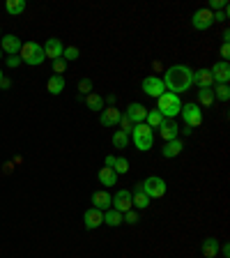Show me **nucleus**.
<instances>
[{
  "instance_id": "nucleus-37",
  "label": "nucleus",
  "mask_w": 230,
  "mask_h": 258,
  "mask_svg": "<svg viewBox=\"0 0 230 258\" xmlns=\"http://www.w3.org/2000/svg\"><path fill=\"white\" fill-rule=\"evenodd\" d=\"M51 62H53V72H55V74H60V76H62V72L67 70V62H64L62 58H58V60H51Z\"/></svg>"
},
{
  "instance_id": "nucleus-32",
  "label": "nucleus",
  "mask_w": 230,
  "mask_h": 258,
  "mask_svg": "<svg viewBox=\"0 0 230 258\" xmlns=\"http://www.w3.org/2000/svg\"><path fill=\"white\" fill-rule=\"evenodd\" d=\"M115 173H127L129 171V161L124 157H115V166H113Z\"/></svg>"
},
{
  "instance_id": "nucleus-34",
  "label": "nucleus",
  "mask_w": 230,
  "mask_h": 258,
  "mask_svg": "<svg viewBox=\"0 0 230 258\" xmlns=\"http://www.w3.org/2000/svg\"><path fill=\"white\" fill-rule=\"evenodd\" d=\"M118 124H120V132H124V134H131V129H134V122H131L127 115H122Z\"/></svg>"
},
{
  "instance_id": "nucleus-36",
  "label": "nucleus",
  "mask_w": 230,
  "mask_h": 258,
  "mask_svg": "<svg viewBox=\"0 0 230 258\" xmlns=\"http://www.w3.org/2000/svg\"><path fill=\"white\" fill-rule=\"evenodd\" d=\"M225 7H228V5H225V0H209L207 10L209 12H221V10H225Z\"/></svg>"
},
{
  "instance_id": "nucleus-6",
  "label": "nucleus",
  "mask_w": 230,
  "mask_h": 258,
  "mask_svg": "<svg viewBox=\"0 0 230 258\" xmlns=\"http://www.w3.org/2000/svg\"><path fill=\"white\" fill-rule=\"evenodd\" d=\"M180 115H182L184 127L193 129V127H200V124H203V111H200L198 104H182Z\"/></svg>"
},
{
  "instance_id": "nucleus-5",
  "label": "nucleus",
  "mask_w": 230,
  "mask_h": 258,
  "mask_svg": "<svg viewBox=\"0 0 230 258\" xmlns=\"http://www.w3.org/2000/svg\"><path fill=\"white\" fill-rule=\"evenodd\" d=\"M140 189L147 194V199H161L164 194H166V182H164V177H157V175H150L145 177L143 182H140Z\"/></svg>"
},
{
  "instance_id": "nucleus-42",
  "label": "nucleus",
  "mask_w": 230,
  "mask_h": 258,
  "mask_svg": "<svg viewBox=\"0 0 230 258\" xmlns=\"http://www.w3.org/2000/svg\"><path fill=\"white\" fill-rule=\"evenodd\" d=\"M221 39H223V42H228V39H230V32L223 30V32H221Z\"/></svg>"
},
{
  "instance_id": "nucleus-40",
  "label": "nucleus",
  "mask_w": 230,
  "mask_h": 258,
  "mask_svg": "<svg viewBox=\"0 0 230 258\" xmlns=\"http://www.w3.org/2000/svg\"><path fill=\"white\" fill-rule=\"evenodd\" d=\"M12 83H10V79H5V76H3V79H0V88H3V90H7V88H10Z\"/></svg>"
},
{
  "instance_id": "nucleus-19",
  "label": "nucleus",
  "mask_w": 230,
  "mask_h": 258,
  "mask_svg": "<svg viewBox=\"0 0 230 258\" xmlns=\"http://www.w3.org/2000/svg\"><path fill=\"white\" fill-rule=\"evenodd\" d=\"M193 83L198 88H212L214 86V79H212V74H209V70H198V72H193Z\"/></svg>"
},
{
  "instance_id": "nucleus-14",
  "label": "nucleus",
  "mask_w": 230,
  "mask_h": 258,
  "mask_svg": "<svg viewBox=\"0 0 230 258\" xmlns=\"http://www.w3.org/2000/svg\"><path fill=\"white\" fill-rule=\"evenodd\" d=\"M124 115H127L129 120L134 124H138V122H145V115H147V108L143 106V104H138V102H131L127 106V111H124Z\"/></svg>"
},
{
  "instance_id": "nucleus-11",
  "label": "nucleus",
  "mask_w": 230,
  "mask_h": 258,
  "mask_svg": "<svg viewBox=\"0 0 230 258\" xmlns=\"http://www.w3.org/2000/svg\"><path fill=\"white\" fill-rule=\"evenodd\" d=\"M83 224H86L88 231H95V228H99V226L104 224V212L97 208H90L86 210V215H83Z\"/></svg>"
},
{
  "instance_id": "nucleus-8",
  "label": "nucleus",
  "mask_w": 230,
  "mask_h": 258,
  "mask_svg": "<svg viewBox=\"0 0 230 258\" xmlns=\"http://www.w3.org/2000/svg\"><path fill=\"white\" fill-rule=\"evenodd\" d=\"M191 23H193V28H196V30H207V28L214 26V14H212L207 7H203V10H198L196 14H193Z\"/></svg>"
},
{
  "instance_id": "nucleus-26",
  "label": "nucleus",
  "mask_w": 230,
  "mask_h": 258,
  "mask_svg": "<svg viewBox=\"0 0 230 258\" xmlns=\"http://www.w3.org/2000/svg\"><path fill=\"white\" fill-rule=\"evenodd\" d=\"M104 224L111 226V228L124 224V221H122V212H118V210H106V212H104Z\"/></svg>"
},
{
  "instance_id": "nucleus-33",
  "label": "nucleus",
  "mask_w": 230,
  "mask_h": 258,
  "mask_svg": "<svg viewBox=\"0 0 230 258\" xmlns=\"http://www.w3.org/2000/svg\"><path fill=\"white\" fill-rule=\"evenodd\" d=\"M79 92H81L83 97L90 95V92H92V81H90V79H81V81H79Z\"/></svg>"
},
{
  "instance_id": "nucleus-39",
  "label": "nucleus",
  "mask_w": 230,
  "mask_h": 258,
  "mask_svg": "<svg viewBox=\"0 0 230 258\" xmlns=\"http://www.w3.org/2000/svg\"><path fill=\"white\" fill-rule=\"evenodd\" d=\"M7 64L14 70V67H19V64H21V58H19V55H7Z\"/></svg>"
},
{
  "instance_id": "nucleus-27",
  "label": "nucleus",
  "mask_w": 230,
  "mask_h": 258,
  "mask_svg": "<svg viewBox=\"0 0 230 258\" xmlns=\"http://www.w3.org/2000/svg\"><path fill=\"white\" fill-rule=\"evenodd\" d=\"M5 12L10 16L23 14V12H26V0H7V3H5Z\"/></svg>"
},
{
  "instance_id": "nucleus-20",
  "label": "nucleus",
  "mask_w": 230,
  "mask_h": 258,
  "mask_svg": "<svg viewBox=\"0 0 230 258\" xmlns=\"http://www.w3.org/2000/svg\"><path fill=\"white\" fill-rule=\"evenodd\" d=\"M131 203H134V208H138V210L150 208V199H147V194L140 189V184H136V189L131 191Z\"/></svg>"
},
{
  "instance_id": "nucleus-31",
  "label": "nucleus",
  "mask_w": 230,
  "mask_h": 258,
  "mask_svg": "<svg viewBox=\"0 0 230 258\" xmlns=\"http://www.w3.org/2000/svg\"><path fill=\"white\" fill-rule=\"evenodd\" d=\"M79 55H81V51L76 46H64L62 48V60L64 62H74V60H79Z\"/></svg>"
},
{
  "instance_id": "nucleus-4",
  "label": "nucleus",
  "mask_w": 230,
  "mask_h": 258,
  "mask_svg": "<svg viewBox=\"0 0 230 258\" xmlns=\"http://www.w3.org/2000/svg\"><path fill=\"white\" fill-rule=\"evenodd\" d=\"M131 139H134V145L140 152H147L152 148V143H155V134H152V129L145 122L134 124V129H131Z\"/></svg>"
},
{
  "instance_id": "nucleus-15",
  "label": "nucleus",
  "mask_w": 230,
  "mask_h": 258,
  "mask_svg": "<svg viewBox=\"0 0 230 258\" xmlns=\"http://www.w3.org/2000/svg\"><path fill=\"white\" fill-rule=\"evenodd\" d=\"M111 201H113L111 194H108L106 189H99V191L92 194L90 203H92V208H97V210H102V212H106V210L111 208Z\"/></svg>"
},
{
  "instance_id": "nucleus-24",
  "label": "nucleus",
  "mask_w": 230,
  "mask_h": 258,
  "mask_svg": "<svg viewBox=\"0 0 230 258\" xmlns=\"http://www.w3.org/2000/svg\"><path fill=\"white\" fill-rule=\"evenodd\" d=\"M115 180H118V173L113 171V168L104 166L102 171H99V182H102L104 187H113V184H115Z\"/></svg>"
},
{
  "instance_id": "nucleus-1",
  "label": "nucleus",
  "mask_w": 230,
  "mask_h": 258,
  "mask_svg": "<svg viewBox=\"0 0 230 258\" xmlns=\"http://www.w3.org/2000/svg\"><path fill=\"white\" fill-rule=\"evenodd\" d=\"M164 86L166 90H171L173 95H182L189 88L193 86V72L189 70L187 64H173L171 70H166V76H164Z\"/></svg>"
},
{
  "instance_id": "nucleus-17",
  "label": "nucleus",
  "mask_w": 230,
  "mask_h": 258,
  "mask_svg": "<svg viewBox=\"0 0 230 258\" xmlns=\"http://www.w3.org/2000/svg\"><path fill=\"white\" fill-rule=\"evenodd\" d=\"M159 132H161V139L166 141H173V139H180V127H177L173 120H164V124L159 127Z\"/></svg>"
},
{
  "instance_id": "nucleus-35",
  "label": "nucleus",
  "mask_w": 230,
  "mask_h": 258,
  "mask_svg": "<svg viewBox=\"0 0 230 258\" xmlns=\"http://www.w3.org/2000/svg\"><path fill=\"white\" fill-rule=\"evenodd\" d=\"M122 221H127V224H138V212H134V210H127V212H124L122 215Z\"/></svg>"
},
{
  "instance_id": "nucleus-44",
  "label": "nucleus",
  "mask_w": 230,
  "mask_h": 258,
  "mask_svg": "<svg viewBox=\"0 0 230 258\" xmlns=\"http://www.w3.org/2000/svg\"><path fill=\"white\" fill-rule=\"evenodd\" d=\"M0 58H3V51H0Z\"/></svg>"
},
{
  "instance_id": "nucleus-28",
  "label": "nucleus",
  "mask_w": 230,
  "mask_h": 258,
  "mask_svg": "<svg viewBox=\"0 0 230 258\" xmlns=\"http://www.w3.org/2000/svg\"><path fill=\"white\" fill-rule=\"evenodd\" d=\"M198 104L200 106H212V104H214V92H212V88H200L198 90Z\"/></svg>"
},
{
  "instance_id": "nucleus-29",
  "label": "nucleus",
  "mask_w": 230,
  "mask_h": 258,
  "mask_svg": "<svg viewBox=\"0 0 230 258\" xmlns=\"http://www.w3.org/2000/svg\"><path fill=\"white\" fill-rule=\"evenodd\" d=\"M113 148H118V150H124V148H127L129 145V134H124V132H115V134H113Z\"/></svg>"
},
{
  "instance_id": "nucleus-41",
  "label": "nucleus",
  "mask_w": 230,
  "mask_h": 258,
  "mask_svg": "<svg viewBox=\"0 0 230 258\" xmlns=\"http://www.w3.org/2000/svg\"><path fill=\"white\" fill-rule=\"evenodd\" d=\"M106 166H108V168L115 166V157H113V155H108V157H106Z\"/></svg>"
},
{
  "instance_id": "nucleus-23",
  "label": "nucleus",
  "mask_w": 230,
  "mask_h": 258,
  "mask_svg": "<svg viewBox=\"0 0 230 258\" xmlns=\"http://www.w3.org/2000/svg\"><path fill=\"white\" fill-rule=\"evenodd\" d=\"M83 102H86V106L90 108V111H99V113H102L104 106H106V104H104V97L95 95V92H90V95L83 97Z\"/></svg>"
},
{
  "instance_id": "nucleus-10",
  "label": "nucleus",
  "mask_w": 230,
  "mask_h": 258,
  "mask_svg": "<svg viewBox=\"0 0 230 258\" xmlns=\"http://www.w3.org/2000/svg\"><path fill=\"white\" fill-rule=\"evenodd\" d=\"M21 46H23V42H21V37H16V35H5V37H0V51L7 55H19Z\"/></svg>"
},
{
  "instance_id": "nucleus-22",
  "label": "nucleus",
  "mask_w": 230,
  "mask_h": 258,
  "mask_svg": "<svg viewBox=\"0 0 230 258\" xmlns=\"http://www.w3.org/2000/svg\"><path fill=\"white\" fill-rule=\"evenodd\" d=\"M46 90L51 92V95H60V92L64 90V76L53 74V76H51V79L46 81Z\"/></svg>"
},
{
  "instance_id": "nucleus-18",
  "label": "nucleus",
  "mask_w": 230,
  "mask_h": 258,
  "mask_svg": "<svg viewBox=\"0 0 230 258\" xmlns=\"http://www.w3.org/2000/svg\"><path fill=\"white\" fill-rule=\"evenodd\" d=\"M182 150H184V143H182V141H180V139H173V141H168V143L161 148V157L173 159V157H177Z\"/></svg>"
},
{
  "instance_id": "nucleus-21",
  "label": "nucleus",
  "mask_w": 230,
  "mask_h": 258,
  "mask_svg": "<svg viewBox=\"0 0 230 258\" xmlns=\"http://www.w3.org/2000/svg\"><path fill=\"white\" fill-rule=\"evenodd\" d=\"M219 240L216 237H207V240H203V256L205 258H216L219 256Z\"/></svg>"
},
{
  "instance_id": "nucleus-2",
  "label": "nucleus",
  "mask_w": 230,
  "mask_h": 258,
  "mask_svg": "<svg viewBox=\"0 0 230 258\" xmlns=\"http://www.w3.org/2000/svg\"><path fill=\"white\" fill-rule=\"evenodd\" d=\"M157 111H159L166 120H171V118H175V115H180L182 102H180V97L173 95V92H164V95L157 99Z\"/></svg>"
},
{
  "instance_id": "nucleus-45",
  "label": "nucleus",
  "mask_w": 230,
  "mask_h": 258,
  "mask_svg": "<svg viewBox=\"0 0 230 258\" xmlns=\"http://www.w3.org/2000/svg\"><path fill=\"white\" fill-rule=\"evenodd\" d=\"M0 37H3V35H0Z\"/></svg>"
},
{
  "instance_id": "nucleus-16",
  "label": "nucleus",
  "mask_w": 230,
  "mask_h": 258,
  "mask_svg": "<svg viewBox=\"0 0 230 258\" xmlns=\"http://www.w3.org/2000/svg\"><path fill=\"white\" fill-rule=\"evenodd\" d=\"M120 118H122L120 108L108 106V108H104V111H102V115H99V122H102L104 127H115V124L120 122Z\"/></svg>"
},
{
  "instance_id": "nucleus-38",
  "label": "nucleus",
  "mask_w": 230,
  "mask_h": 258,
  "mask_svg": "<svg viewBox=\"0 0 230 258\" xmlns=\"http://www.w3.org/2000/svg\"><path fill=\"white\" fill-rule=\"evenodd\" d=\"M219 53H221V58H223L225 62H228V58H230V46H228V42L221 44V51H219Z\"/></svg>"
},
{
  "instance_id": "nucleus-12",
  "label": "nucleus",
  "mask_w": 230,
  "mask_h": 258,
  "mask_svg": "<svg viewBox=\"0 0 230 258\" xmlns=\"http://www.w3.org/2000/svg\"><path fill=\"white\" fill-rule=\"evenodd\" d=\"M44 55H46L48 60H58V58H62V42H60L58 37H48L46 39V44H44Z\"/></svg>"
},
{
  "instance_id": "nucleus-9",
  "label": "nucleus",
  "mask_w": 230,
  "mask_h": 258,
  "mask_svg": "<svg viewBox=\"0 0 230 258\" xmlns=\"http://www.w3.org/2000/svg\"><path fill=\"white\" fill-rule=\"evenodd\" d=\"M111 205H113V210H118V212L124 215L127 210L134 208V203H131V191H129V189H120V191L113 196Z\"/></svg>"
},
{
  "instance_id": "nucleus-3",
  "label": "nucleus",
  "mask_w": 230,
  "mask_h": 258,
  "mask_svg": "<svg viewBox=\"0 0 230 258\" xmlns=\"http://www.w3.org/2000/svg\"><path fill=\"white\" fill-rule=\"evenodd\" d=\"M19 58H21V62L30 64V67H37V64H42L44 60H46V55H44L42 44L28 42V44H23V46H21V51H19Z\"/></svg>"
},
{
  "instance_id": "nucleus-30",
  "label": "nucleus",
  "mask_w": 230,
  "mask_h": 258,
  "mask_svg": "<svg viewBox=\"0 0 230 258\" xmlns=\"http://www.w3.org/2000/svg\"><path fill=\"white\" fill-rule=\"evenodd\" d=\"M212 92H214V99H219V102H228V99H230L228 83H219L216 88H212Z\"/></svg>"
},
{
  "instance_id": "nucleus-7",
  "label": "nucleus",
  "mask_w": 230,
  "mask_h": 258,
  "mask_svg": "<svg viewBox=\"0 0 230 258\" xmlns=\"http://www.w3.org/2000/svg\"><path fill=\"white\" fill-rule=\"evenodd\" d=\"M143 92L145 95L155 97V99H159L164 92H166V86H164V81L159 79V76H145L143 79Z\"/></svg>"
},
{
  "instance_id": "nucleus-25",
  "label": "nucleus",
  "mask_w": 230,
  "mask_h": 258,
  "mask_svg": "<svg viewBox=\"0 0 230 258\" xmlns=\"http://www.w3.org/2000/svg\"><path fill=\"white\" fill-rule=\"evenodd\" d=\"M164 120H166V118H164L157 108H155V111H147V115H145V124H147L150 129H159L161 124H164Z\"/></svg>"
},
{
  "instance_id": "nucleus-13",
  "label": "nucleus",
  "mask_w": 230,
  "mask_h": 258,
  "mask_svg": "<svg viewBox=\"0 0 230 258\" xmlns=\"http://www.w3.org/2000/svg\"><path fill=\"white\" fill-rule=\"evenodd\" d=\"M209 74H212V79L216 81V86H219V83H228L230 81V64L225 62V60L214 62V67L209 70Z\"/></svg>"
},
{
  "instance_id": "nucleus-43",
  "label": "nucleus",
  "mask_w": 230,
  "mask_h": 258,
  "mask_svg": "<svg viewBox=\"0 0 230 258\" xmlns=\"http://www.w3.org/2000/svg\"><path fill=\"white\" fill-rule=\"evenodd\" d=\"M0 79H3V70H0Z\"/></svg>"
}]
</instances>
